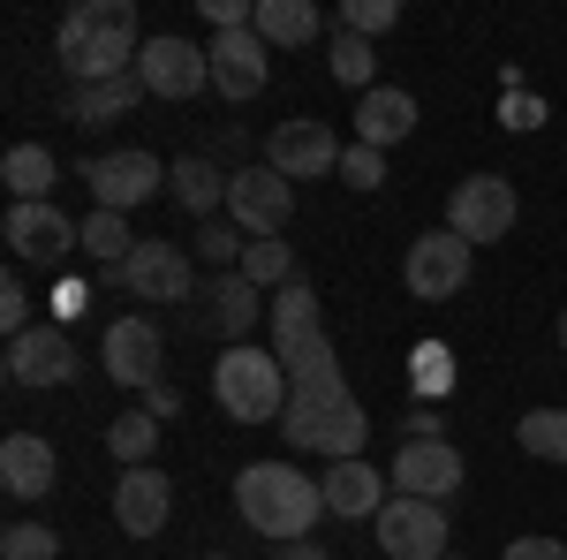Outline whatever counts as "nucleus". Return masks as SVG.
<instances>
[{
  "label": "nucleus",
  "mask_w": 567,
  "mask_h": 560,
  "mask_svg": "<svg viewBox=\"0 0 567 560\" xmlns=\"http://www.w3.org/2000/svg\"><path fill=\"white\" fill-rule=\"evenodd\" d=\"M53 53L69 69V84H106V77H136V8L130 0H76L53 31Z\"/></svg>",
  "instance_id": "1"
},
{
  "label": "nucleus",
  "mask_w": 567,
  "mask_h": 560,
  "mask_svg": "<svg viewBox=\"0 0 567 560\" xmlns=\"http://www.w3.org/2000/svg\"><path fill=\"white\" fill-rule=\"evenodd\" d=\"M235 516L272 546H296V538H310V522L326 516V492L296 462H250L235 477Z\"/></svg>",
  "instance_id": "2"
},
{
  "label": "nucleus",
  "mask_w": 567,
  "mask_h": 560,
  "mask_svg": "<svg viewBox=\"0 0 567 560\" xmlns=\"http://www.w3.org/2000/svg\"><path fill=\"white\" fill-rule=\"evenodd\" d=\"M213 394H219V409H227L235 425H280L288 401H296L280 356H272V348H250V342L227 348V356L213 364Z\"/></svg>",
  "instance_id": "3"
},
{
  "label": "nucleus",
  "mask_w": 567,
  "mask_h": 560,
  "mask_svg": "<svg viewBox=\"0 0 567 560\" xmlns=\"http://www.w3.org/2000/svg\"><path fill=\"white\" fill-rule=\"evenodd\" d=\"M288 447H303V455H326V462H355L363 455V439H371V417H363V401L349 387H326V394H296L288 401Z\"/></svg>",
  "instance_id": "4"
},
{
  "label": "nucleus",
  "mask_w": 567,
  "mask_h": 560,
  "mask_svg": "<svg viewBox=\"0 0 567 560\" xmlns=\"http://www.w3.org/2000/svg\"><path fill=\"white\" fill-rule=\"evenodd\" d=\"M136 84H144V99H167V106H182V99L213 91V53H205L197 39L159 31V39H144V53H136Z\"/></svg>",
  "instance_id": "5"
},
{
  "label": "nucleus",
  "mask_w": 567,
  "mask_h": 560,
  "mask_svg": "<svg viewBox=\"0 0 567 560\" xmlns=\"http://www.w3.org/2000/svg\"><path fill=\"white\" fill-rule=\"evenodd\" d=\"M515 213H523V197H515V182H507V174H470V182H454V190H446V227H454L470 251L499 243V235L515 227Z\"/></svg>",
  "instance_id": "6"
},
{
  "label": "nucleus",
  "mask_w": 567,
  "mask_h": 560,
  "mask_svg": "<svg viewBox=\"0 0 567 560\" xmlns=\"http://www.w3.org/2000/svg\"><path fill=\"white\" fill-rule=\"evenodd\" d=\"M227 220H235L250 243L288 235V220H296V182L272 174L265 160H258V167H235V182H227Z\"/></svg>",
  "instance_id": "7"
},
{
  "label": "nucleus",
  "mask_w": 567,
  "mask_h": 560,
  "mask_svg": "<svg viewBox=\"0 0 567 560\" xmlns=\"http://www.w3.org/2000/svg\"><path fill=\"white\" fill-rule=\"evenodd\" d=\"M470 265H477V251H470L454 227H432V235L409 243L401 281H409V296H416V303H454L462 288H470Z\"/></svg>",
  "instance_id": "8"
},
{
  "label": "nucleus",
  "mask_w": 567,
  "mask_h": 560,
  "mask_svg": "<svg viewBox=\"0 0 567 560\" xmlns=\"http://www.w3.org/2000/svg\"><path fill=\"white\" fill-rule=\"evenodd\" d=\"M84 182H91V197H99V213H136L144 197L167 190V167H159L144 144H122V152L84 160Z\"/></svg>",
  "instance_id": "9"
},
{
  "label": "nucleus",
  "mask_w": 567,
  "mask_h": 560,
  "mask_svg": "<svg viewBox=\"0 0 567 560\" xmlns=\"http://www.w3.org/2000/svg\"><path fill=\"white\" fill-rule=\"evenodd\" d=\"M341 136L333 122H318V114H296V122H280V130L265 136V167L288 174V182H318V174H341Z\"/></svg>",
  "instance_id": "10"
},
{
  "label": "nucleus",
  "mask_w": 567,
  "mask_h": 560,
  "mask_svg": "<svg viewBox=\"0 0 567 560\" xmlns=\"http://www.w3.org/2000/svg\"><path fill=\"white\" fill-rule=\"evenodd\" d=\"M114 288H130L136 303H189V288H197V258H189L182 243H167V235H152V243L130 251V265L114 273Z\"/></svg>",
  "instance_id": "11"
},
{
  "label": "nucleus",
  "mask_w": 567,
  "mask_h": 560,
  "mask_svg": "<svg viewBox=\"0 0 567 560\" xmlns=\"http://www.w3.org/2000/svg\"><path fill=\"white\" fill-rule=\"evenodd\" d=\"M371 530H379V553L386 560H446V508L439 500H401L393 492Z\"/></svg>",
  "instance_id": "12"
},
{
  "label": "nucleus",
  "mask_w": 567,
  "mask_h": 560,
  "mask_svg": "<svg viewBox=\"0 0 567 560\" xmlns=\"http://www.w3.org/2000/svg\"><path fill=\"white\" fill-rule=\"evenodd\" d=\"M0 235L23 265H61L69 251H84V220H69L61 205H8Z\"/></svg>",
  "instance_id": "13"
},
{
  "label": "nucleus",
  "mask_w": 567,
  "mask_h": 560,
  "mask_svg": "<svg viewBox=\"0 0 567 560\" xmlns=\"http://www.w3.org/2000/svg\"><path fill=\"white\" fill-rule=\"evenodd\" d=\"M462 455L446 447V439H401V455H393V470H386V485L401 492V500H454L462 492Z\"/></svg>",
  "instance_id": "14"
},
{
  "label": "nucleus",
  "mask_w": 567,
  "mask_h": 560,
  "mask_svg": "<svg viewBox=\"0 0 567 560\" xmlns=\"http://www.w3.org/2000/svg\"><path fill=\"white\" fill-rule=\"evenodd\" d=\"M213 91L227 99V106H243V99H258L265 84H272V45L258 39V31H213Z\"/></svg>",
  "instance_id": "15"
},
{
  "label": "nucleus",
  "mask_w": 567,
  "mask_h": 560,
  "mask_svg": "<svg viewBox=\"0 0 567 560\" xmlns=\"http://www.w3.org/2000/svg\"><path fill=\"white\" fill-rule=\"evenodd\" d=\"M69 379H76V342L61 318L8 342V387H69Z\"/></svg>",
  "instance_id": "16"
},
{
  "label": "nucleus",
  "mask_w": 567,
  "mask_h": 560,
  "mask_svg": "<svg viewBox=\"0 0 567 560\" xmlns=\"http://www.w3.org/2000/svg\"><path fill=\"white\" fill-rule=\"evenodd\" d=\"M159 356H167V348H159V326H152V318H114V326H106V379H114V387L152 394L167 379Z\"/></svg>",
  "instance_id": "17"
},
{
  "label": "nucleus",
  "mask_w": 567,
  "mask_h": 560,
  "mask_svg": "<svg viewBox=\"0 0 567 560\" xmlns=\"http://www.w3.org/2000/svg\"><path fill=\"white\" fill-rule=\"evenodd\" d=\"M167 516H175V485H167V470H159V462L122 470V485H114V522H122L130 538H159Z\"/></svg>",
  "instance_id": "18"
},
{
  "label": "nucleus",
  "mask_w": 567,
  "mask_h": 560,
  "mask_svg": "<svg viewBox=\"0 0 567 560\" xmlns=\"http://www.w3.org/2000/svg\"><path fill=\"white\" fill-rule=\"evenodd\" d=\"M53 477H61V455H53L45 431H8L0 439V485H8V500H45Z\"/></svg>",
  "instance_id": "19"
},
{
  "label": "nucleus",
  "mask_w": 567,
  "mask_h": 560,
  "mask_svg": "<svg viewBox=\"0 0 567 560\" xmlns=\"http://www.w3.org/2000/svg\"><path fill=\"white\" fill-rule=\"evenodd\" d=\"M318 492H326V516H341V522H379V508H386V477L371 470L363 455L333 462V470L318 477Z\"/></svg>",
  "instance_id": "20"
},
{
  "label": "nucleus",
  "mask_w": 567,
  "mask_h": 560,
  "mask_svg": "<svg viewBox=\"0 0 567 560\" xmlns=\"http://www.w3.org/2000/svg\"><path fill=\"white\" fill-rule=\"evenodd\" d=\"M258 318H272V296H265V288H250L243 273H219L213 296H205V326H213V334H227V348H243Z\"/></svg>",
  "instance_id": "21"
},
{
  "label": "nucleus",
  "mask_w": 567,
  "mask_h": 560,
  "mask_svg": "<svg viewBox=\"0 0 567 560\" xmlns=\"http://www.w3.org/2000/svg\"><path fill=\"white\" fill-rule=\"evenodd\" d=\"M272 356H280V371H288V387H296V394L349 387V379H341V348H333L326 326H318V334H296V342H280Z\"/></svg>",
  "instance_id": "22"
},
{
  "label": "nucleus",
  "mask_w": 567,
  "mask_h": 560,
  "mask_svg": "<svg viewBox=\"0 0 567 560\" xmlns=\"http://www.w3.org/2000/svg\"><path fill=\"white\" fill-rule=\"evenodd\" d=\"M416 130V99L401 84H379L355 99V144H371V152H386V144H401V136Z\"/></svg>",
  "instance_id": "23"
},
{
  "label": "nucleus",
  "mask_w": 567,
  "mask_h": 560,
  "mask_svg": "<svg viewBox=\"0 0 567 560\" xmlns=\"http://www.w3.org/2000/svg\"><path fill=\"white\" fill-rule=\"evenodd\" d=\"M227 182H235V174H219V160L189 152V160H175V167H167V197H175L182 213H197V220H219V205H227Z\"/></svg>",
  "instance_id": "24"
},
{
  "label": "nucleus",
  "mask_w": 567,
  "mask_h": 560,
  "mask_svg": "<svg viewBox=\"0 0 567 560\" xmlns=\"http://www.w3.org/2000/svg\"><path fill=\"white\" fill-rule=\"evenodd\" d=\"M136 99H144V84L136 77H106V84H69V122L76 130H106V122H122Z\"/></svg>",
  "instance_id": "25"
},
{
  "label": "nucleus",
  "mask_w": 567,
  "mask_h": 560,
  "mask_svg": "<svg viewBox=\"0 0 567 560\" xmlns=\"http://www.w3.org/2000/svg\"><path fill=\"white\" fill-rule=\"evenodd\" d=\"M53 174H61V160L45 144H8V160H0V182L16 205H53Z\"/></svg>",
  "instance_id": "26"
},
{
  "label": "nucleus",
  "mask_w": 567,
  "mask_h": 560,
  "mask_svg": "<svg viewBox=\"0 0 567 560\" xmlns=\"http://www.w3.org/2000/svg\"><path fill=\"white\" fill-rule=\"evenodd\" d=\"M250 31H258V39L272 45V53H280V45L296 53V45H310V39H318V8H310V0H258Z\"/></svg>",
  "instance_id": "27"
},
{
  "label": "nucleus",
  "mask_w": 567,
  "mask_h": 560,
  "mask_svg": "<svg viewBox=\"0 0 567 560\" xmlns=\"http://www.w3.org/2000/svg\"><path fill=\"white\" fill-rule=\"evenodd\" d=\"M136 243H144V235H130V213H91V220H84V258L99 265L106 281H114V273L130 265Z\"/></svg>",
  "instance_id": "28"
},
{
  "label": "nucleus",
  "mask_w": 567,
  "mask_h": 560,
  "mask_svg": "<svg viewBox=\"0 0 567 560\" xmlns=\"http://www.w3.org/2000/svg\"><path fill=\"white\" fill-rule=\"evenodd\" d=\"M106 455H114L122 470H144V462L159 455V417H152V409H122V417L106 425Z\"/></svg>",
  "instance_id": "29"
},
{
  "label": "nucleus",
  "mask_w": 567,
  "mask_h": 560,
  "mask_svg": "<svg viewBox=\"0 0 567 560\" xmlns=\"http://www.w3.org/2000/svg\"><path fill=\"white\" fill-rule=\"evenodd\" d=\"M326 69H333V84H349L355 99H363V91H379V45L355 39V31H333V45H326Z\"/></svg>",
  "instance_id": "30"
},
{
  "label": "nucleus",
  "mask_w": 567,
  "mask_h": 560,
  "mask_svg": "<svg viewBox=\"0 0 567 560\" xmlns=\"http://www.w3.org/2000/svg\"><path fill=\"white\" fill-rule=\"evenodd\" d=\"M265 326H272V348L296 342V334H318V288H310V281H288V288L272 296V318H265Z\"/></svg>",
  "instance_id": "31"
},
{
  "label": "nucleus",
  "mask_w": 567,
  "mask_h": 560,
  "mask_svg": "<svg viewBox=\"0 0 567 560\" xmlns=\"http://www.w3.org/2000/svg\"><path fill=\"white\" fill-rule=\"evenodd\" d=\"M243 281L265 288V296H280V288H288V281H303V273H296V251L272 235V243H250V251H243Z\"/></svg>",
  "instance_id": "32"
},
{
  "label": "nucleus",
  "mask_w": 567,
  "mask_h": 560,
  "mask_svg": "<svg viewBox=\"0 0 567 560\" xmlns=\"http://www.w3.org/2000/svg\"><path fill=\"white\" fill-rule=\"evenodd\" d=\"M243 251H250V235H243L235 220H205V227L189 235V258L219 265V273H243Z\"/></svg>",
  "instance_id": "33"
},
{
  "label": "nucleus",
  "mask_w": 567,
  "mask_h": 560,
  "mask_svg": "<svg viewBox=\"0 0 567 560\" xmlns=\"http://www.w3.org/2000/svg\"><path fill=\"white\" fill-rule=\"evenodd\" d=\"M515 439L537 462H567V409H529L523 425H515Z\"/></svg>",
  "instance_id": "34"
},
{
  "label": "nucleus",
  "mask_w": 567,
  "mask_h": 560,
  "mask_svg": "<svg viewBox=\"0 0 567 560\" xmlns=\"http://www.w3.org/2000/svg\"><path fill=\"white\" fill-rule=\"evenodd\" d=\"M0 560H61V538L45 522H8L0 530Z\"/></svg>",
  "instance_id": "35"
},
{
  "label": "nucleus",
  "mask_w": 567,
  "mask_h": 560,
  "mask_svg": "<svg viewBox=\"0 0 567 560\" xmlns=\"http://www.w3.org/2000/svg\"><path fill=\"white\" fill-rule=\"evenodd\" d=\"M393 0H341V31H355V39H379V31H393Z\"/></svg>",
  "instance_id": "36"
},
{
  "label": "nucleus",
  "mask_w": 567,
  "mask_h": 560,
  "mask_svg": "<svg viewBox=\"0 0 567 560\" xmlns=\"http://www.w3.org/2000/svg\"><path fill=\"white\" fill-rule=\"evenodd\" d=\"M341 182H349V190H379V182H386V152H371V144H355V136H349V152H341Z\"/></svg>",
  "instance_id": "37"
},
{
  "label": "nucleus",
  "mask_w": 567,
  "mask_h": 560,
  "mask_svg": "<svg viewBox=\"0 0 567 560\" xmlns=\"http://www.w3.org/2000/svg\"><path fill=\"white\" fill-rule=\"evenodd\" d=\"M0 326H8V342H16V334H31V326H39V318H31V296H23V281H16V273H8V281H0Z\"/></svg>",
  "instance_id": "38"
},
{
  "label": "nucleus",
  "mask_w": 567,
  "mask_h": 560,
  "mask_svg": "<svg viewBox=\"0 0 567 560\" xmlns=\"http://www.w3.org/2000/svg\"><path fill=\"white\" fill-rule=\"evenodd\" d=\"M499 560H567V538H545V530H523V538H515V546H507Z\"/></svg>",
  "instance_id": "39"
},
{
  "label": "nucleus",
  "mask_w": 567,
  "mask_h": 560,
  "mask_svg": "<svg viewBox=\"0 0 567 560\" xmlns=\"http://www.w3.org/2000/svg\"><path fill=\"white\" fill-rule=\"evenodd\" d=\"M545 122V99H507V130H537Z\"/></svg>",
  "instance_id": "40"
},
{
  "label": "nucleus",
  "mask_w": 567,
  "mask_h": 560,
  "mask_svg": "<svg viewBox=\"0 0 567 560\" xmlns=\"http://www.w3.org/2000/svg\"><path fill=\"white\" fill-rule=\"evenodd\" d=\"M144 409H152V417H159V425H167V417H175V409H182V394L167 387V379H159V387L144 394Z\"/></svg>",
  "instance_id": "41"
},
{
  "label": "nucleus",
  "mask_w": 567,
  "mask_h": 560,
  "mask_svg": "<svg viewBox=\"0 0 567 560\" xmlns=\"http://www.w3.org/2000/svg\"><path fill=\"white\" fill-rule=\"evenodd\" d=\"M409 439H446V425H439V409H409Z\"/></svg>",
  "instance_id": "42"
},
{
  "label": "nucleus",
  "mask_w": 567,
  "mask_h": 560,
  "mask_svg": "<svg viewBox=\"0 0 567 560\" xmlns=\"http://www.w3.org/2000/svg\"><path fill=\"white\" fill-rule=\"evenodd\" d=\"M416 364H424V387H446V348H424Z\"/></svg>",
  "instance_id": "43"
},
{
  "label": "nucleus",
  "mask_w": 567,
  "mask_h": 560,
  "mask_svg": "<svg viewBox=\"0 0 567 560\" xmlns=\"http://www.w3.org/2000/svg\"><path fill=\"white\" fill-rule=\"evenodd\" d=\"M272 560H326V546H310V538H296V546H272Z\"/></svg>",
  "instance_id": "44"
},
{
  "label": "nucleus",
  "mask_w": 567,
  "mask_h": 560,
  "mask_svg": "<svg viewBox=\"0 0 567 560\" xmlns=\"http://www.w3.org/2000/svg\"><path fill=\"white\" fill-rule=\"evenodd\" d=\"M205 560H235V553H227V546H213V553H205Z\"/></svg>",
  "instance_id": "45"
},
{
  "label": "nucleus",
  "mask_w": 567,
  "mask_h": 560,
  "mask_svg": "<svg viewBox=\"0 0 567 560\" xmlns=\"http://www.w3.org/2000/svg\"><path fill=\"white\" fill-rule=\"evenodd\" d=\"M560 356H567V310H560Z\"/></svg>",
  "instance_id": "46"
},
{
  "label": "nucleus",
  "mask_w": 567,
  "mask_h": 560,
  "mask_svg": "<svg viewBox=\"0 0 567 560\" xmlns=\"http://www.w3.org/2000/svg\"><path fill=\"white\" fill-rule=\"evenodd\" d=\"M446 560H454V553H446Z\"/></svg>",
  "instance_id": "47"
}]
</instances>
